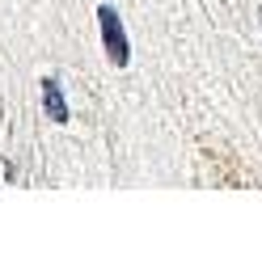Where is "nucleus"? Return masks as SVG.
<instances>
[{"label": "nucleus", "mask_w": 262, "mask_h": 253, "mask_svg": "<svg viewBox=\"0 0 262 253\" xmlns=\"http://www.w3.org/2000/svg\"><path fill=\"white\" fill-rule=\"evenodd\" d=\"M97 30H102V47L110 51V63H114V67H127L131 42H127L123 17H119V9H114V5H102V9H97Z\"/></svg>", "instance_id": "nucleus-1"}, {"label": "nucleus", "mask_w": 262, "mask_h": 253, "mask_svg": "<svg viewBox=\"0 0 262 253\" xmlns=\"http://www.w3.org/2000/svg\"><path fill=\"white\" fill-rule=\"evenodd\" d=\"M42 110H47L51 123H68V101H63V89H59L55 76L42 80Z\"/></svg>", "instance_id": "nucleus-2"}]
</instances>
